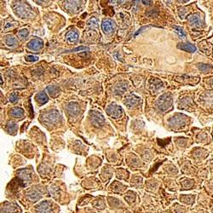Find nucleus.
<instances>
[{
  "label": "nucleus",
  "mask_w": 213,
  "mask_h": 213,
  "mask_svg": "<svg viewBox=\"0 0 213 213\" xmlns=\"http://www.w3.org/2000/svg\"><path fill=\"white\" fill-rule=\"evenodd\" d=\"M13 9L16 15L21 18H27L31 15V8L25 2H15Z\"/></svg>",
  "instance_id": "nucleus-1"
},
{
  "label": "nucleus",
  "mask_w": 213,
  "mask_h": 213,
  "mask_svg": "<svg viewBox=\"0 0 213 213\" xmlns=\"http://www.w3.org/2000/svg\"><path fill=\"white\" fill-rule=\"evenodd\" d=\"M157 107L160 111H166L171 107L172 105V97L170 94H164L160 96L156 102Z\"/></svg>",
  "instance_id": "nucleus-2"
},
{
  "label": "nucleus",
  "mask_w": 213,
  "mask_h": 213,
  "mask_svg": "<svg viewBox=\"0 0 213 213\" xmlns=\"http://www.w3.org/2000/svg\"><path fill=\"white\" fill-rule=\"evenodd\" d=\"M42 119L45 120V122H46V123L56 124L61 119V114L56 110H50V111L45 113V114H43Z\"/></svg>",
  "instance_id": "nucleus-3"
},
{
  "label": "nucleus",
  "mask_w": 213,
  "mask_h": 213,
  "mask_svg": "<svg viewBox=\"0 0 213 213\" xmlns=\"http://www.w3.org/2000/svg\"><path fill=\"white\" fill-rule=\"evenodd\" d=\"M107 114L110 117L114 118V119H119L123 114V109L121 107H119L117 104H111L107 107L106 109Z\"/></svg>",
  "instance_id": "nucleus-4"
},
{
  "label": "nucleus",
  "mask_w": 213,
  "mask_h": 213,
  "mask_svg": "<svg viewBox=\"0 0 213 213\" xmlns=\"http://www.w3.org/2000/svg\"><path fill=\"white\" fill-rule=\"evenodd\" d=\"M89 117H90V120H91V123L96 125V126H102V124H104L105 122V119L103 115L97 111H91L89 113Z\"/></svg>",
  "instance_id": "nucleus-5"
},
{
  "label": "nucleus",
  "mask_w": 213,
  "mask_h": 213,
  "mask_svg": "<svg viewBox=\"0 0 213 213\" xmlns=\"http://www.w3.org/2000/svg\"><path fill=\"white\" fill-rule=\"evenodd\" d=\"M36 213H51L52 208H51V203L48 200L43 201L38 204L35 207Z\"/></svg>",
  "instance_id": "nucleus-6"
},
{
  "label": "nucleus",
  "mask_w": 213,
  "mask_h": 213,
  "mask_svg": "<svg viewBox=\"0 0 213 213\" xmlns=\"http://www.w3.org/2000/svg\"><path fill=\"white\" fill-rule=\"evenodd\" d=\"M186 117L183 115H178L174 116L170 119V124L173 127H181L182 125H184L186 123Z\"/></svg>",
  "instance_id": "nucleus-7"
},
{
  "label": "nucleus",
  "mask_w": 213,
  "mask_h": 213,
  "mask_svg": "<svg viewBox=\"0 0 213 213\" xmlns=\"http://www.w3.org/2000/svg\"><path fill=\"white\" fill-rule=\"evenodd\" d=\"M19 179L22 182V185L26 186L32 180V174L28 170H22L19 172Z\"/></svg>",
  "instance_id": "nucleus-8"
},
{
  "label": "nucleus",
  "mask_w": 213,
  "mask_h": 213,
  "mask_svg": "<svg viewBox=\"0 0 213 213\" xmlns=\"http://www.w3.org/2000/svg\"><path fill=\"white\" fill-rule=\"evenodd\" d=\"M67 111L69 115L76 117L80 114V107L77 102H70L67 107Z\"/></svg>",
  "instance_id": "nucleus-9"
},
{
  "label": "nucleus",
  "mask_w": 213,
  "mask_h": 213,
  "mask_svg": "<svg viewBox=\"0 0 213 213\" xmlns=\"http://www.w3.org/2000/svg\"><path fill=\"white\" fill-rule=\"evenodd\" d=\"M44 46V42L42 39L40 38H35V39H33L31 40L28 45H27V48L32 50H34V51H37V50H39L43 48Z\"/></svg>",
  "instance_id": "nucleus-10"
},
{
  "label": "nucleus",
  "mask_w": 213,
  "mask_h": 213,
  "mask_svg": "<svg viewBox=\"0 0 213 213\" xmlns=\"http://www.w3.org/2000/svg\"><path fill=\"white\" fill-rule=\"evenodd\" d=\"M139 101H140V99H139L138 97L131 94V95H129V96H127L126 97L124 98V103L125 106H127L128 107L131 108V107H133L134 106L137 105Z\"/></svg>",
  "instance_id": "nucleus-11"
},
{
  "label": "nucleus",
  "mask_w": 213,
  "mask_h": 213,
  "mask_svg": "<svg viewBox=\"0 0 213 213\" xmlns=\"http://www.w3.org/2000/svg\"><path fill=\"white\" fill-rule=\"evenodd\" d=\"M127 88H128L127 83L124 82V81H120V82H119L115 86H114V93L115 95H117V96L122 95V94H124V92L126 91Z\"/></svg>",
  "instance_id": "nucleus-12"
},
{
  "label": "nucleus",
  "mask_w": 213,
  "mask_h": 213,
  "mask_svg": "<svg viewBox=\"0 0 213 213\" xmlns=\"http://www.w3.org/2000/svg\"><path fill=\"white\" fill-rule=\"evenodd\" d=\"M102 28L105 33H111L114 30V23L111 20H104L102 23Z\"/></svg>",
  "instance_id": "nucleus-13"
},
{
  "label": "nucleus",
  "mask_w": 213,
  "mask_h": 213,
  "mask_svg": "<svg viewBox=\"0 0 213 213\" xmlns=\"http://www.w3.org/2000/svg\"><path fill=\"white\" fill-rule=\"evenodd\" d=\"M178 49L182 50L184 51H187L190 53H194L196 51V47L191 43H182L178 45Z\"/></svg>",
  "instance_id": "nucleus-14"
},
{
  "label": "nucleus",
  "mask_w": 213,
  "mask_h": 213,
  "mask_svg": "<svg viewBox=\"0 0 213 213\" xmlns=\"http://www.w3.org/2000/svg\"><path fill=\"white\" fill-rule=\"evenodd\" d=\"M42 197V195L40 192L37 191V190H32L30 191L28 194H27V198L29 200L33 201V202H35L40 200V198Z\"/></svg>",
  "instance_id": "nucleus-15"
},
{
  "label": "nucleus",
  "mask_w": 213,
  "mask_h": 213,
  "mask_svg": "<svg viewBox=\"0 0 213 213\" xmlns=\"http://www.w3.org/2000/svg\"><path fill=\"white\" fill-rule=\"evenodd\" d=\"M188 20H189L190 23L192 25H194L195 27H200L202 26V21L200 18V16H197V15H192V16H190L189 18H188Z\"/></svg>",
  "instance_id": "nucleus-16"
},
{
  "label": "nucleus",
  "mask_w": 213,
  "mask_h": 213,
  "mask_svg": "<svg viewBox=\"0 0 213 213\" xmlns=\"http://www.w3.org/2000/svg\"><path fill=\"white\" fill-rule=\"evenodd\" d=\"M9 114L15 118H21L24 115V110L21 107H14L9 111Z\"/></svg>",
  "instance_id": "nucleus-17"
},
{
  "label": "nucleus",
  "mask_w": 213,
  "mask_h": 213,
  "mask_svg": "<svg viewBox=\"0 0 213 213\" xmlns=\"http://www.w3.org/2000/svg\"><path fill=\"white\" fill-rule=\"evenodd\" d=\"M66 38L69 41V42H76L79 39V34L78 33H76L75 31H69L67 34H66Z\"/></svg>",
  "instance_id": "nucleus-18"
},
{
  "label": "nucleus",
  "mask_w": 213,
  "mask_h": 213,
  "mask_svg": "<svg viewBox=\"0 0 213 213\" xmlns=\"http://www.w3.org/2000/svg\"><path fill=\"white\" fill-rule=\"evenodd\" d=\"M36 100L37 102H38L40 104H45L48 102L49 98L47 97V95L45 94V92H40L38 93L37 96H36Z\"/></svg>",
  "instance_id": "nucleus-19"
},
{
  "label": "nucleus",
  "mask_w": 213,
  "mask_h": 213,
  "mask_svg": "<svg viewBox=\"0 0 213 213\" xmlns=\"http://www.w3.org/2000/svg\"><path fill=\"white\" fill-rule=\"evenodd\" d=\"M60 88L58 86H55V85H50L47 87V91L50 93V95L51 97H56L59 92H60Z\"/></svg>",
  "instance_id": "nucleus-20"
},
{
  "label": "nucleus",
  "mask_w": 213,
  "mask_h": 213,
  "mask_svg": "<svg viewBox=\"0 0 213 213\" xmlns=\"http://www.w3.org/2000/svg\"><path fill=\"white\" fill-rule=\"evenodd\" d=\"M17 206L14 204H7L4 209H2V212L4 211V213H16L17 212Z\"/></svg>",
  "instance_id": "nucleus-21"
},
{
  "label": "nucleus",
  "mask_w": 213,
  "mask_h": 213,
  "mask_svg": "<svg viewBox=\"0 0 213 213\" xmlns=\"http://www.w3.org/2000/svg\"><path fill=\"white\" fill-rule=\"evenodd\" d=\"M79 2H75V1H67L65 3V7L68 10H75L79 6Z\"/></svg>",
  "instance_id": "nucleus-22"
},
{
  "label": "nucleus",
  "mask_w": 213,
  "mask_h": 213,
  "mask_svg": "<svg viewBox=\"0 0 213 213\" xmlns=\"http://www.w3.org/2000/svg\"><path fill=\"white\" fill-rule=\"evenodd\" d=\"M5 43L9 47H15V46H16L18 45L17 39L15 37H12V36H9V37L6 38Z\"/></svg>",
  "instance_id": "nucleus-23"
},
{
  "label": "nucleus",
  "mask_w": 213,
  "mask_h": 213,
  "mask_svg": "<svg viewBox=\"0 0 213 213\" xmlns=\"http://www.w3.org/2000/svg\"><path fill=\"white\" fill-rule=\"evenodd\" d=\"M7 131L10 134H15L17 131V125L14 122H8L7 124Z\"/></svg>",
  "instance_id": "nucleus-24"
},
{
  "label": "nucleus",
  "mask_w": 213,
  "mask_h": 213,
  "mask_svg": "<svg viewBox=\"0 0 213 213\" xmlns=\"http://www.w3.org/2000/svg\"><path fill=\"white\" fill-rule=\"evenodd\" d=\"M88 26L92 28H96V27H98V24H99V21H98L97 18L96 17H92L89 19L87 22Z\"/></svg>",
  "instance_id": "nucleus-25"
},
{
  "label": "nucleus",
  "mask_w": 213,
  "mask_h": 213,
  "mask_svg": "<svg viewBox=\"0 0 213 213\" xmlns=\"http://www.w3.org/2000/svg\"><path fill=\"white\" fill-rule=\"evenodd\" d=\"M174 30H175V32L178 33V35L180 36L182 38H185V37H186V33H184V31H183V29L182 28H181V27H177V26H174Z\"/></svg>",
  "instance_id": "nucleus-26"
},
{
  "label": "nucleus",
  "mask_w": 213,
  "mask_h": 213,
  "mask_svg": "<svg viewBox=\"0 0 213 213\" xmlns=\"http://www.w3.org/2000/svg\"><path fill=\"white\" fill-rule=\"evenodd\" d=\"M28 35V31L27 29H21L19 31L18 33V36L21 38H27Z\"/></svg>",
  "instance_id": "nucleus-27"
},
{
  "label": "nucleus",
  "mask_w": 213,
  "mask_h": 213,
  "mask_svg": "<svg viewBox=\"0 0 213 213\" xmlns=\"http://www.w3.org/2000/svg\"><path fill=\"white\" fill-rule=\"evenodd\" d=\"M81 50H89V48H87L85 46H80V47H78V48L72 49L69 52H76V51H81Z\"/></svg>",
  "instance_id": "nucleus-28"
},
{
  "label": "nucleus",
  "mask_w": 213,
  "mask_h": 213,
  "mask_svg": "<svg viewBox=\"0 0 213 213\" xmlns=\"http://www.w3.org/2000/svg\"><path fill=\"white\" fill-rule=\"evenodd\" d=\"M9 101H10L11 102H13V103L16 102L18 101L17 95H16V93H13V94H11V95H10V97H9Z\"/></svg>",
  "instance_id": "nucleus-29"
},
{
  "label": "nucleus",
  "mask_w": 213,
  "mask_h": 213,
  "mask_svg": "<svg viewBox=\"0 0 213 213\" xmlns=\"http://www.w3.org/2000/svg\"><path fill=\"white\" fill-rule=\"evenodd\" d=\"M26 60L28 62H37L38 60V57L36 56V55H28V56H27Z\"/></svg>",
  "instance_id": "nucleus-30"
},
{
  "label": "nucleus",
  "mask_w": 213,
  "mask_h": 213,
  "mask_svg": "<svg viewBox=\"0 0 213 213\" xmlns=\"http://www.w3.org/2000/svg\"><path fill=\"white\" fill-rule=\"evenodd\" d=\"M142 3H144L145 4H150L152 3V1H142Z\"/></svg>",
  "instance_id": "nucleus-31"
}]
</instances>
